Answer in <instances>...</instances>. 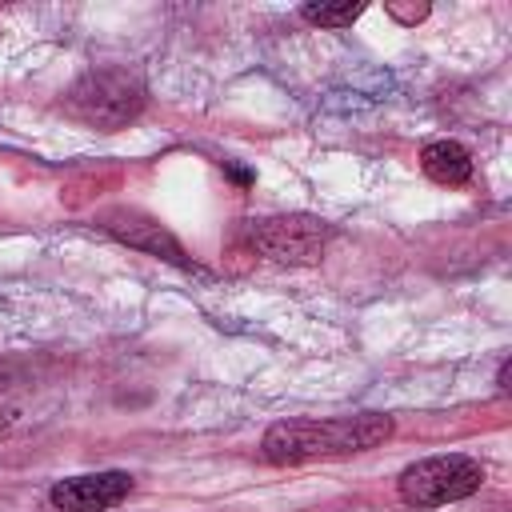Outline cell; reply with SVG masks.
Instances as JSON below:
<instances>
[{"label": "cell", "instance_id": "obj_8", "mask_svg": "<svg viewBox=\"0 0 512 512\" xmlns=\"http://www.w3.org/2000/svg\"><path fill=\"white\" fill-rule=\"evenodd\" d=\"M360 12H364V4H304L300 8V16L320 28H348Z\"/></svg>", "mask_w": 512, "mask_h": 512}, {"label": "cell", "instance_id": "obj_5", "mask_svg": "<svg viewBox=\"0 0 512 512\" xmlns=\"http://www.w3.org/2000/svg\"><path fill=\"white\" fill-rule=\"evenodd\" d=\"M128 492H132V476L128 472H92V476L60 480L48 492V500L60 512H104V508H116Z\"/></svg>", "mask_w": 512, "mask_h": 512}, {"label": "cell", "instance_id": "obj_6", "mask_svg": "<svg viewBox=\"0 0 512 512\" xmlns=\"http://www.w3.org/2000/svg\"><path fill=\"white\" fill-rule=\"evenodd\" d=\"M100 228L112 232L116 240H124L128 248L164 256V260H172V264H188L180 240H176L160 220H152V216H144V212H136V208H112V212H104V216H100Z\"/></svg>", "mask_w": 512, "mask_h": 512}, {"label": "cell", "instance_id": "obj_1", "mask_svg": "<svg viewBox=\"0 0 512 512\" xmlns=\"http://www.w3.org/2000/svg\"><path fill=\"white\" fill-rule=\"evenodd\" d=\"M392 436V416L360 412V416H336V420H280L264 432L260 456L268 464H304L316 456H344L376 448Z\"/></svg>", "mask_w": 512, "mask_h": 512}, {"label": "cell", "instance_id": "obj_9", "mask_svg": "<svg viewBox=\"0 0 512 512\" xmlns=\"http://www.w3.org/2000/svg\"><path fill=\"white\" fill-rule=\"evenodd\" d=\"M388 12L400 20V24H416L428 16V4H388Z\"/></svg>", "mask_w": 512, "mask_h": 512}, {"label": "cell", "instance_id": "obj_4", "mask_svg": "<svg viewBox=\"0 0 512 512\" xmlns=\"http://www.w3.org/2000/svg\"><path fill=\"white\" fill-rule=\"evenodd\" d=\"M332 228L320 216H268L260 224H252V244L276 260V264H316L324 256Z\"/></svg>", "mask_w": 512, "mask_h": 512}, {"label": "cell", "instance_id": "obj_3", "mask_svg": "<svg viewBox=\"0 0 512 512\" xmlns=\"http://www.w3.org/2000/svg\"><path fill=\"white\" fill-rule=\"evenodd\" d=\"M484 484V464L464 456V452H448V456H428L416 460L400 472L396 488L400 500L412 508H440V504H456L472 492H480Z\"/></svg>", "mask_w": 512, "mask_h": 512}, {"label": "cell", "instance_id": "obj_2", "mask_svg": "<svg viewBox=\"0 0 512 512\" xmlns=\"http://www.w3.org/2000/svg\"><path fill=\"white\" fill-rule=\"evenodd\" d=\"M64 104L88 128L116 132V128H124L128 120L140 116V108H144V84L128 68H92V72H84L68 88Z\"/></svg>", "mask_w": 512, "mask_h": 512}, {"label": "cell", "instance_id": "obj_7", "mask_svg": "<svg viewBox=\"0 0 512 512\" xmlns=\"http://www.w3.org/2000/svg\"><path fill=\"white\" fill-rule=\"evenodd\" d=\"M420 168H424L428 180H436L444 188H456V184H468L472 180V156L456 140H432V144H424Z\"/></svg>", "mask_w": 512, "mask_h": 512}]
</instances>
